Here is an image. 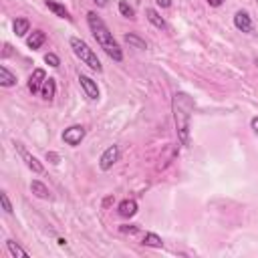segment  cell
Masks as SVG:
<instances>
[{
  "label": "cell",
  "mask_w": 258,
  "mask_h": 258,
  "mask_svg": "<svg viewBox=\"0 0 258 258\" xmlns=\"http://www.w3.org/2000/svg\"><path fill=\"white\" fill-rule=\"evenodd\" d=\"M87 23H89V29L97 41V45L107 53L109 59H113L115 63H121L123 61V51L119 47V43L115 41L113 33L109 31V27L105 25V21L95 13V11H89L87 13Z\"/></svg>",
  "instance_id": "1"
},
{
  "label": "cell",
  "mask_w": 258,
  "mask_h": 258,
  "mask_svg": "<svg viewBox=\"0 0 258 258\" xmlns=\"http://www.w3.org/2000/svg\"><path fill=\"white\" fill-rule=\"evenodd\" d=\"M172 111L178 140L182 142V146H190V121L194 111V99L186 91H178L172 99Z\"/></svg>",
  "instance_id": "2"
},
{
  "label": "cell",
  "mask_w": 258,
  "mask_h": 258,
  "mask_svg": "<svg viewBox=\"0 0 258 258\" xmlns=\"http://www.w3.org/2000/svg\"><path fill=\"white\" fill-rule=\"evenodd\" d=\"M69 45H71V49H73L75 57H77L79 61H83L91 71H97V73H101V71H103L101 61L97 59V55L93 53V49H91L83 39H79V37H71V39H69Z\"/></svg>",
  "instance_id": "3"
},
{
  "label": "cell",
  "mask_w": 258,
  "mask_h": 258,
  "mask_svg": "<svg viewBox=\"0 0 258 258\" xmlns=\"http://www.w3.org/2000/svg\"><path fill=\"white\" fill-rule=\"evenodd\" d=\"M85 134H87V129L83 125H71L63 132V142L67 146H71V148H77L85 140Z\"/></svg>",
  "instance_id": "4"
},
{
  "label": "cell",
  "mask_w": 258,
  "mask_h": 258,
  "mask_svg": "<svg viewBox=\"0 0 258 258\" xmlns=\"http://www.w3.org/2000/svg\"><path fill=\"white\" fill-rule=\"evenodd\" d=\"M119 156H121L119 148H117V146H109V148L101 154V158H99V168H101L103 172H109V170L119 162Z\"/></svg>",
  "instance_id": "5"
},
{
  "label": "cell",
  "mask_w": 258,
  "mask_h": 258,
  "mask_svg": "<svg viewBox=\"0 0 258 258\" xmlns=\"http://www.w3.org/2000/svg\"><path fill=\"white\" fill-rule=\"evenodd\" d=\"M234 27L242 33H252L254 31V23H252V17L246 13V11H238L234 15Z\"/></svg>",
  "instance_id": "6"
},
{
  "label": "cell",
  "mask_w": 258,
  "mask_h": 258,
  "mask_svg": "<svg viewBox=\"0 0 258 258\" xmlns=\"http://www.w3.org/2000/svg\"><path fill=\"white\" fill-rule=\"evenodd\" d=\"M47 79H49V77H47L45 69H35L33 75L29 77V91H31L33 95H35V93H41V89H43V85H45Z\"/></svg>",
  "instance_id": "7"
},
{
  "label": "cell",
  "mask_w": 258,
  "mask_h": 258,
  "mask_svg": "<svg viewBox=\"0 0 258 258\" xmlns=\"http://www.w3.org/2000/svg\"><path fill=\"white\" fill-rule=\"evenodd\" d=\"M79 83H81V87H83L85 95H87L91 101H99V87H97V83H95L91 77H87V75H79Z\"/></svg>",
  "instance_id": "8"
},
{
  "label": "cell",
  "mask_w": 258,
  "mask_h": 258,
  "mask_svg": "<svg viewBox=\"0 0 258 258\" xmlns=\"http://www.w3.org/2000/svg\"><path fill=\"white\" fill-rule=\"evenodd\" d=\"M17 150H19V154L23 156V160L27 162V166H29V168H31L35 174H43V172H45L43 164H41V162H39L35 156H31V154H29V152L23 148V144H17Z\"/></svg>",
  "instance_id": "9"
},
{
  "label": "cell",
  "mask_w": 258,
  "mask_h": 258,
  "mask_svg": "<svg viewBox=\"0 0 258 258\" xmlns=\"http://www.w3.org/2000/svg\"><path fill=\"white\" fill-rule=\"evenodd\" d=\"M117 212H119V216L121 218H134L136 214H138V202L136 200H123V202H119V206H117Z\"/></svg>",
  "instance_id": "10"
},
{
  "label": "cell",
  "mask_w": 258,
  "mask_h": 258,
  "mask_svg": "<svg viewBox=\"0 0 258 258\" xmlns=\"http://www.w3.org/2000/svg\"><path fill=\"white\" fill-rule=\"evenodd\" d=\"M45 5H47V9L55 15V17H59V19H65V21H73V17H71V13L61 5V3H57V0H45Z\"/></svg>",
  "instance_id": "11"
},
{
  "label": "cell",
  "mask_w": 258,
  "mask_h": 258,
  "mask_svg": "<svg viewBox=\"0 0 258 258\" xmlns=\"http://www.w3.org/2000/svg\"><path fill=\"white\" fill-rule=\"evenodd\" d=\"M146 15H148V21H150L156 29H160V31H166V29H168V23L164 21V17H162L156 9H148V11H146Z\"/></svg>",
  "instance_id": "12"
},
{
  "label": "cell",
  "mask_w": 258,
  "mask_h": 258,
  "mask_svg": "<svg viewBox=\"0 0 258 258\" xmlns=\"http://www.w3.org/2000/svg\"><path fill=\"white\" fill-rule=\"evenodd\" d=\"M45 41H47V35H45L43 31H33L31 37L27 39V45H29V49L37 51V49H41V47L45 45Z\"/></svg>",
  "instance_id": "13"
},
{
  "label": "cell",
  "mask_w": 258,
  "mask_h": 258,
  "mask_svg": "<svg viewBox=\"0 0 258 258\" xmlns=\"http://www.w3.org/2000/svg\"><path fill=\"white\" fill-rule=\"evenodd\" d=\"M17 85V75L9 71V67H0V87H15Z\"/></svg>",
  "instance_id": "14"
},
{
  "label": "cell",
  "mask_w": 258,
  "mask_h": 258,
  "mask_svg": "<svg viewBox=\"0 0 258 258\" xmlns=\"http://www.w3.org/2000/svg\"><path fill=\"white\" fill-rule=\"evenodd\" d=\"M55 95H57V83H55V79L49 77V79L45 81L43 89H41V97H43L45 101H53Z\"/></svg>",
  "instance_id": "15"
},
{
  "label": "cell",
  "mask_w": 258,
  "mask_h": 258,
  "mask_svg": "<svg viewBox=\"0 0 258 258\" xmlns=\"http://www.w3.org/2000/svg\"><path fill=\"white\" fill-rule=\"evenodd\" d=\"M31 192L37 196V198H41V200H51L53 196H51V190L43 184V182H39V180H35L33 184H31Z\"/></svg>",
  "instance_id": "16"
},
{
  "label": "cell",
  "mask_w": 258,
  "mask_h": 258,
  "mask_svg": "<svg viewBox=\"0 0 258 258\" xmlns=\"http://www.w3.org/2000/svg\"><path fill=\"white\" fill-rule=\"evenodd\" d=\"M13 29H15L17 37H25L27 33H31V23H29V19H17Z\"/></svg>",
  "instance_id": "17"
},
{
  "label": "cell",
  "mask_w": 258,
  "mask_h": 258,
  "mask_svg": "<svg viewBox=\"0 0 258 258\" xmlns=\"http://www.w3.org/2000/svg\"><path fill=\"white\" fill-rule=\"evenodd\" d=\"M144 244H146V246H152V248H162V246H164V240H162V236H158L156 232H148V234L144 236Z\"/></svg>",
  "instance_id": "18"
},
{
  "label": "cell",
  "mask_w": 258,
  "mask_h": 258,
  "mask_svg": "<svg viewBox=\"0 0 258 258\" xmlns=\"http://www.w3.org/2000/svg\"><path fill=\"white\" fill-rule=\"evenodd\" d=\"M7 248H9V252H11V256H19V258H27L29 256V252L25 250V248H21L15 240H7Z\"/></svg>",
  "instance_id": "19"
},
{
  "label": "cell",
  "mask_w": 258,
  "mask_h": 258,
  "mask_svg": "<svg viewBox=\"0 0 258 258\" xmlns=\"http://www.w3.org/2000/svg\"><path fill=\"white\" fill-rule=\"evenodd\" d=\"M125 43H127V45H132V47H136V49H140V51H146V49H148L146 41H144V39H140V37H138V35H134V33L125 35Z\"/></svg>",
  "instance_id": "20"
},
{
  "label": "cell",
  "mask_w": 258,
  "mask_h": 258,
  "mask_svg": "<svg viewBox=\"0 0 258 258\" xmlns=\"http://www.w3.org/2000/svg\"><path fill=\"white\" fill-rule=\"evenodd\" d=\"M119 13L125 19H132V21L136 19V11H134V7H129L127 0H119Z\"/></svg>",
  "instance_id": "21"
},
{
  "label": "cell",
  "mask_w": 258,
  "mask_h": 258,
  "mask_svg": "<svg viewBox=\"0 0 258 258\" xmlns=\"http://www.w3.org/2000/svg\"><path fill=\"white\" fill-rule=\"evenodd\" d=\"M45 63L49 65V67H53V69H57L59 65H61V59L55 55V53H47L45 55Z\"/></svg>",
  "instance_id": "22"
},
{
  "label": "cell",
  "mask_w": 258,
  "mask_h": 258,
  "mask_svg": "<svg viewBox=\"0 0 258 258\" xmlns=\"http://www.w3.org/2000/svg\"><path fill=\"white\" fill-rule=\"evenodd\" d=\"M0 202H3V208H5V212H7V214H13V204H11L9 194H7V192H0Z\"/></svg>",
  "instance_id": "23"
},
{
  "label": "cell",
  "mask_w": 258,
  "mask_h": 258,
  "mask_svg": "<svg viewBox=\"0 0 258 258\" xmlns=\"http://www.w3.org/2000/svg\"><path fill=\"white\" fill-rule=\"evenodd\" d=\"M47 160H49L51 164H55V166H57V164L61 162V158H59V154H55V152H47Z\"/></svg>",
  "instance_id": "24"
},
{
  "label": "cell",
  "mask_w": 258,
  "mask_h": 258,
  "mask_svg": "<svg viewBox=\"0 0 258 258\" xmlns=\"http://www.w3.org/2000/svg\"><path fill=\"white\" fill-rule=\"evenodd\" d=\"M156 5H158L160 9H170V7H172V0H156Z\"/></svg>",
  "instance_id": "25"
},
{
  "label": "cell",
  "mask_w": 258,
  "mask_h": 258,
  "mask_svg": "<svg viewBox=\"0 0 258 258\" xmlns=\"http://www.w3.org/2000/svg\"><path fill=\"white\" fill-rule=\"evenodd\" d=\"M250 127L254 129V134L258 136V117H252V121H250Z\"/></svg>",
  "instance_id": "26"
},
{
  "label": "cell",
  "mask_w": 258,
  "mask_h": 258,
  "mask_svg": "<svg viewBox=\"0 0 258 258\" xmlns=\"http://www.w3.org/2000/svg\"><path fill=\"white\" fill-rule=\"evenodd\" d=\"M208 5H210V7H214V9H218V7H222V5H224V0H208Z\"/></svg>",
  "instance_id": "27"
},
{
  "label": "cell",
  "mask_w": 258,
  "mask_h": 258,
  "mask_svg": "<svg viewBox=\"0 0 258 258\" xmlns=\"http://www.w3.org/2000/svg\"><path fill=\"white\" fill-rule=\"evenodd\" d=\"M121 232H132V234H134V232H138V228H136V226H129V228H127V226H123V228H121Z\"/></svg>",
  "instance_id": "28"
},
{
  "label": "cell",
  "mask_w": 258,
  "mask_h": 258,
  "mask_svg": "<svg viewBox=\"0 0 258 258\" xmlns=\"http://www.w3.org/2000/svg\"><path fill=\"white\" fill-rule=\"evenodd\" d=\"M93 3L99 7V9H103V7H107V0H93Z\"/></svg>",
  "instance_id": "29"
},
{
  "label": "cell",
  "mask_w": 258,
  "mask_h": 258,
  "mask_svg": "<svg viewBox=\"0 0 258 258\" xmlns=\"http://www.w3.org/2000/svg\"><path fill=\"white\" fill-rule=\"evenodd\" d=\"M9 55H11V45H5V55H3V57H5V59H7V57H9Z\"/></svg>",
  "instance_id": "30"
},
{
  "label": "cell",
  "mask_w": 258,
  "mask_h": 258,
  "mask_svg": "<svg viewBox=\"0 0 258 258\" xmlns=\"http://www.w3.org/2000/svg\"><path fill=\"white\" fill-rule=\"evenodd\" d=\"M57 242H59V246H67V240H65V238H59Z\"/></svg>",
  "instance_id": "31"
},
{
  "label": "cell",
  "mask_w": 258,
  "mask_h": 258,
  "mask_svg": "<svg viewBox=\"0 0 258 258\" xmlns=\"http://www.w3.org/2000/svg\"><path fill=\"white\" fill-rule=\"evenodd\" d=\"M256 67H258V59H256Z\"/></svg>",
  "instance_id": "32"
}]
</instances>
